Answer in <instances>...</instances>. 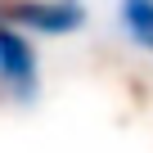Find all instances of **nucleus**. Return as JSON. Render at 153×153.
Here are the masks:
<instances>
[{
	"instance_id": "2",
	"label": "nucleus",
	"mask_w": 153,
	"mask_h": 153,
	"mask_svg": "<svg viewBox=\"0 0 153 153\" xmlns=\"http://www.w3.org/2000/svg\"><path fill=\"white\" fill-rule=\"evenodd\" d=\"M0 86L18 99L36 95V50H32L27 32H18L9 23H0Z\"/></svg>"
},
{
	"instance_id": "3",
	"label": "nucleus",
	"mask_w": 153,
	"mask_h": 153,
	"mask_svg": "<svg viewBox=\"0 0 153 153\" xmlns=\"http://www.w3.org/2000/svg\"><path fill=\"white\" fill-rule=\"evenodd\" d=\"M122 23H126V32L144 45V41H149V27H153V0H122Z\"/></svg>"
},
{
	"instance_id": "1",
	"label": "nucleus",
	"mask_w": 153,
	"mask_h": 153,
	"mask_svg": "<svg viewBox=\"0 0 153 153\" xmlns=\"http://www.w3.org/2000/svg\"><path fill=\"white\" fill-rule=\"evenodd\" d=\"M0 23L36 36H68L86 23V9L76 0H0Z\"/></svg>"
}]
</instances>
